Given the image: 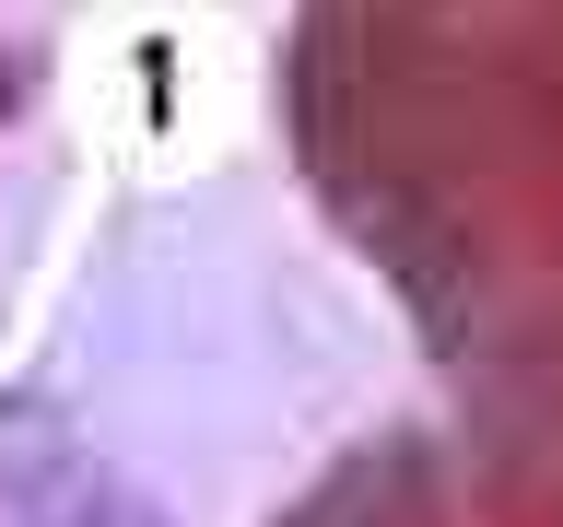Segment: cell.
<instances>
[{"mask_svg":"<svg viewBox=\"0 0 563 527\" xmlns=\"http://www.w3.org/2000/svg\"><path fill=\"white\" fill-rule=\"evenodd\" d=\"M0 527H176L82 411L0 375Z\"/></svg>","mask_w":563,"mask_h":527,"instance_id":"cell-1","label":"cell"}]
</instances>
